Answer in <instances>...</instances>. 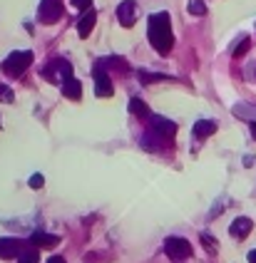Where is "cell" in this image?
I'll use <instances>...</instances> for the list:
<instances>
[{
    "instance_id": "9c48e42d",
    "label": "cell",
    "mask_w": 256,
    "mask_h": 263,
    "mask_svg": "<svg viewBox=\"0 0 256 263\" xmlns=\"http://www.w3.org/2000/svg\"><path fill=\"white\" fill-rule=\"evenodd\" d=\"M251 228H254V224H251V218H246V216H239L231 226H229V234L234 236V238H246L249 234H251Z\"/></svg>"
},
{
    "instance_id": "5bb4252c",
    "label": "cell",
    "mask_w": 256,
    "mask_h": 263,
    "mask_svg": "<svg viewBox=\"0 0 256 263\" xmlns=\"http://www.w3.org/2000/svg\"><path fill=\"white\" fill-rule=\"evenodd\" d=\"M214 132H216V122H211V120H201L194 124V136H199V139H206Z\"/></svg>"
},
{
    "instance_id": "ba28073f",
    "label": "cell",
    "mask_w": 256,
    "mask_h": 263,
    "mask_svg": "<svg viewBox=\"0 0 256 263\" xmlns=\"http://www.w3.org/2000/svg\"><path fill=\"white\" fill-rule=\"evenodd\" d=\"M134 12H137V2L134 0H125L120 8H117V18H120V22L125 25V28H132L134 25Z\"/></svg>"
},
{
    "instance_id": "2e32d148",
    "label": "cell",
    "mask_w": 256,
    "mask_h": 263,
    "mask_svg": "<svg viewBox=\"0 0 256 263\" xmlns=\"http://www.w3.org/2000/svg\"><path fill=\"white\" fill-rule=\"evenodd\" d=\"M129 112L137 114V117H149V107H147L139 97H132V100H129Z\"/></svg>"
},
{
    "instance_id": "e0dca14e",
    "label": "cell",
    "mask_w": 256,
    "mask_h": 263,
    "mask_svg": "<svg viewBox=\"0 0 256 263\" xmlns=\"http://www.w3.org/2000/svg\"><path fill=\"white\" fill-rule=\"evenodd\" d=\"M249 45H251V40L249 38H241V42L234 48V58H244V52L249 50Z\"/></svg>"
},
{
    "instance_id": "d4e9b609",
    "label": "cell",
    "mask_w": 256,
    "mask_h": 263,
    "mask_svg": "<svg viewBox=\"0 0 256 263\" xmlns=\"http://www.w3.org/2000/svg\"><path fill=\"white\" fill-rule=\"evenodd\" d=\"M249 263H256V248L254 251H249Z\"/></svg>"
},
{
    "instance_id": "7402d4cb",
    "label": "cell",
    "mask_w": 256,
    "mask_h": 263,
    "mask_svg": "<svg viewBox=\"0 0 256 263\" xmlns=\"http://www.w3.org/2000/svg\"><path fill=\"white\" fill-rule=\"evenodd\" d=\"M43 182H45V179H43V174H33V176H30V186H33V189H40V186H43Z\"/></svg>"
},
{
    "instance_id": "7c38bea8",
    "label": "cell",
    "mask_w": 256,
    "mask_h": 263,
    "mask_svg": "<svg viewBox=\"0 0 256 263\" xmlns=\"http://www.w3.org/2000/svg\"><path fill=\"white\" fill-rule=\"evenodd\" d=\"M63 94L67 100H80L82 97V82L77 77H67L63 82Z\"/></svg>"
},
{
    "instance_id": "52a82bcc",
    "label": "cell",
    "mask_w": 256,
    "mask_h": 263,
    "mask_svg": "<svg viewBox=\"0 0 256 263\" xmlns=\"http://www.w3.org/2000/svg\"><path fill=\"white\" fill-rule=\"evenodd\" d=\"M23 254V244L18 238H0V258H18Z\"/></svg>"
},
{
    "instance_id": "30bf717a",
    "label": "cell",
    "mask_w": 256,
    "mask_h": 263,
    "mask_svg": "<svg viewBox=\"0 0 256 263\" xmlns=\"http://www.w3.org/2000/svg\"><path fill=\"white\" fill-rule=\"evenodd\" d=\"M152 127H154V132H157L162 139H172V136L177 134V124H174L172 120H164V117H154Z\"/></svg>"
},
{
    "instance_id": "cb8c5ba5",
    "label": "cell",
    "mask_w": 256,
    "mask_h": 263,
    "mask_svg": "<svg viewBox=\"0 0 256 263\" xmlns=\"http://www.w3.org/2000/svg\"><path fill=\"white\" fill-rule=\"evenodd\" d=\"M48 263H65V258H60V256H53V258H48Z\"/></svg>"
},
{
    "instance_id": "d6986e66",
    "label": "cell",
    "mask_w": 256,
    "mask_h": 263,
    "mask_svg": "<svg viewBox=\"0 0 256 263\" xmlns=\"http://www.w3.org/2000/svg\"><path fill=\"white\" fill-rule=\"evenodd\" d=\"M38 258H40V254L33 248V251H23L20 254V263H38Z\"/></svg>"
},
{
    "instance_id": "ac0fdd59",
    "label": "cell",
    "mask_w": 256,
    "mask_h": 263,
    "mask_svg": "<svg viewBox=\"0 0 256 263\" xmlns=\"http://www.w3.org/2000/svg\"><path fill=\"white\" fill-rule=\"evenodd\" d=\"M189 12L192 15H204L206 12V5L201 0H189Z\"/></svg>"
},
{
    "instance_id": "44dd1931",
    "label": "cell",
    "mask_w": 256,
    "mask_h": 263,
    "mask_svg": "<svg viewBox=\"0 0 256 263\" xmlns=\"http://www.w3.org/2000/svg\"><path fill=\"white\" fill-rule=\"evenodd\" d=\"M159 80H169L164 74H149V72H142V82H159Z\"/></svg>"
},
{
    "instance_id": "8992f818",
    "label": "cell",
    "mask_w": 256,
    "mask_h": 263,
    "mask_svg": "<svg viewBox=\"0 0 256 263\" xmlns=\"http://www.w3.org/2000/svg\"><path fill=\"white\" fill-rule=\"evenodd\" d=\"M60 15H63L60 0H43L40 2V20L43 22H55Z\"/></svg>"
},
{
    "instance_id": "6da1fadb",
    "label": "cell",
    "mask_w": 256,
    "mask_h": 263,
    "mask_svg": "<svg viewBox=\"0 0 256 263\" xmlns=\"http://www.w3.org/2000/svg\"><path fill=\"white\" fill-rule=\"evenodd\" d=\"M147 38L152 42V48L159 55H167L174 45V35H172V22H169V12H154L149 18V30Z\"/></svg>"
},
{
    "instance_id": "277c9868",
    "label": "cell",
    "mask_w": 256,
    "mask_h": 263,
    "mask_svg": "<svg viewBox=\"0 0 256 263\" xmlns=\"http://www.w3.org/2000/svg\"><path fill=\"white\" fill-rule=\"evenodd\" d=\"M40 74L48 77L50 82H65L67 77H72V67H70V62H65V60H53Z\"/></svg>"
},
{
    "instance_id": "4fadbf2b",
    "label": "cell",
    "mask_w": 256,
    "mask_h": 263,
    "mask_svg": "<svg viewBox=\"0 0 256 263\" xmlns=\"http://www.w3.org/2000/svg\"><path fill=\"white\" fill-rule=\"evenodd\" d=\"M33 244H35L38 248H55V246L60 244V238H58L55 234H43V231H38V234H33Z\"/></svg>"
},
{
    "instance_id": "ffe728a7",
    "label": "cell",
    "mask_w": 256,
    "mask_h": 263,
    "mask_svg": "<svg viewBox=\"0 0 256 263\" xmlns=\"http://www.w3.org/2000/svg\"><path fill=\"white\" fill-rule=\"evenodd\" d=\"M15 100V94H13V90L10 87H5V84H0V102H5V104H10Z\"/></svg>"
},
{
    "instance_id": "603a6c76",
    "label": "cell",
    "mask_w": 256,
    "mask_h": 263,
    "mask_svg": "<svg viewBox=\"0 0 256 263\" xmlns=\"http://www.w3.org/2000/svg\"><path fill=\"white\" fill-rule=\"evenodd\" d=\"M75 8H80V10H90V8H92V0H75Z\"/></svg>"
},
{
    "instance_id": "9a60e30c",
    "label": "cell",
    "mask_w": 256,
    "mask_h": 263,
    "mask_svg": "<svg viewBox=\"0 0 256 263\" xmlns=\"http://www.w3.org/2000/svg\"><path fill=\"white\" fill-rule=\"evenodd\" d=\"M231 112H234V117H239V120L256 122V107H251V104H236Z\"/></svg>"
},
{
    "instance_id": "7a4b0ae2",
    "label": "cell",
    "mask_w": 256,
    "mask_h": 263,
    "mask_svg": "<svg viewBox=\"0 0 256 263\" xmlns=\"http://www.w3.org/2000/svg\"><path fill=\"white\" fill-rule=\"evenodd\" d=\"M30 65H33V52L30 50H18V52H10L8 60H3V72L10 74V77H18Z\"/></svg>"
},
{
    "instance_id": "484cf974",
    "label": "cell",
    "mask_w": 256,
    "mask_h": 263,
    "mask_svg": "<svg viewBox=\"0 0 256 263\" xmlns=\"http://www.w3.org/2000/svg\"><path fill=\"white\" fill-rule=\"evenodd\" d=\"M251 136L256 139V122H251Z\"/></svg>"
},
{
    "instance_id": "8fae6325",
    "label": "cell",
    "mask_w": 256,
    "mask_h": 263,
    "mask_svg": "<svg viewBox=\"0 0 256 263\" xmlns=\"http://www.w3.org/2000/svg\"><path fill=\"white\" fill-rule=\"evenodd\" d=\"M95 20H97V12L90 8V10H85V15L80 18V22H77V32H80V38H87L90 32H92V28H95Z\"/></svg>"
},
{
    "instance_id": "3957f363",
    "label": "cell",
    "mask_w": 256,
    "mask_h": 263,
    "mask_svg": "<svg viewBox=\"0 0 256 263\" xmlns=\"http://www.w3.org/2000/svg\"><path fill=\"white\" fill-rule=\"evenodd\" d=\"M164 254L172 258V261H187L192 256V246L187 238H179V236H169L164 241Z\"/></svg>"
},
{
    "instance_id": "5b68a950",
    "label": "cell",
    "mask_w": 256,
    "mask_h": 263,
    "mask_svg": "<svg viewBox=\"0 0 256 263\" xmlns=\"http://www.w3.org/2000/svg\"><path fill=\"white\" fill-rule=\"evenodd\" d=\"M95 94L97 97H112L115 94V87H112V82H110V74L102 70L100 72V67L95 70Z\"/></svg>"
}]
</instances>
